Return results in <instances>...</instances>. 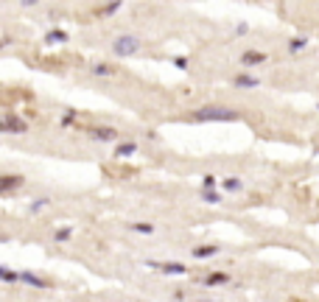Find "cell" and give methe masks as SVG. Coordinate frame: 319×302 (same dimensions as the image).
<instances>
[{
	"instance_id": "cell-10",
	"label": "cell",
	"mask_w": 319,
	"mask_h": 302,
	"mask_svg": "<svg viewBox=\"0 0 319 302\" xmlns=\"http://www.w3.org/2000/svg\"><path fill=\"white\" fill-rule=\"evenodd\" d=\"M17 283H25V285H34V288H48V280L39 277V274L34 272H17Z\"/></svg>"
},
{
	"instance_id": "cell-19",
	"label": "cell",
	"mask_w": 319,
	"mask_h": 302,
	"mask_svg": "<svg viewBox=\"0 0 319 302\" xmlns=\"http://www.w3.org/2000/svg\"><path fill=\"white\" fill-rule=\"evenodd\" d=\"M70 238H73V227H62V230L54 232V241L56 243H67Z\"/></svg>"
},
{
	"instance_id": "cell-9",
	"label": "cell",
	"mask_w": 319,
	"mask_h": 302,
	"mask_svg": "<svg viewBox=\"0 0 319 302\" xmlns=\"http://www.w3.org/2000/svg\"><path fill=\"white\" fill-rule=\"evenodd\" d=\"M138 148L140 145L134 143V140H121V143L115 145V151H112V157L115 160H123V157H132V154H138Z\"/></svg>"
},
{
	"instance_id": "cell-12",
	"label": "cell",
	"mask_w": 319,
	"mask_h": 302,
	"mask_svg": "<svg viewBox=\"0 0 319 302\" xmlns=\"http://www.w3.org/2000/svg\"><path fill=\"white\" fill-rule=\"evenodd\" d=\"M90 73L93 76H101V79H109V76H118V67L109 65V62H93Z\"/></svg>"
},
{
	"instance_id": "cell-14",
	"label": "cell",
	"mask_w": 319,
	"mask_h": 302,
	"mask_svg": "<svg viewBox=\"0 0 319 302\" xmlns=\"http://www.w3.org/2000/svg\"><path fill=\"white\" fill-rule=\"evenodd\" d=\"M151 266H157L165 274H188V266H182V263H151Z\"/></svg>"
},
{
	"instance_id": "cell-23",
	"label": "cell",
	"mask_w": 319,
	"mask_h": 302,
	"mask_svg": "<svg viewBox=\"0 0 319 302\" xmlns=\"http://www.w3.org/2000/svg\"><path fill=\"white\" fill-rule=\"evenodd\" d=\"M202 185H205V187H216V176H213V174H207L205 179H202Z\"/></svg>"
},
{
	"instance_id": "cell-25",
	"label": "cell",
	"mask_w": 319,
	"mask_h": 302,
	"mask_svg": "<svg viewBox=\"0 0 319 302\" xmlns=\"http://www.w3.org/2000/svg\"><path fill=\"white\" fill-rule=\"evenodd\" d=\"M20 6H23V9H31V6H39V0H20Z\"/></svg>"
},
{
	"instance_id": "cell-13",
	"label": "cell",
	"mask_w": 319,
	"mask_h": 302,
	"mask_svg": "<svg viewBox=\"0 0 319 302\" xmlns=\"http://www.w3.org/2000/svg\"><path fill=\"white\" fill-rule=\"evenodd\" d=\"M121 6H123L121 0H109V3H104V6H98L96 12H93V14H96L98 20H107V17H112V14L118 12V9H121Z\"/></svg>"
},
{
	"instance_id": "cell-20",
	"label": "cell",
	"mask_w": 319,
	"mask_h": 302,
	"mask_svg": "<svg viewBox=\"0 0 319 302\" xmlns=\"http://www.w3.org/2000/svg\"><path fill=\"white\" fill-rule=\"evenodd\" d=\"M305 45H308V39H305V36H294V39L289 42V51H291V54H297V51H302Z\"/></svg>"
},
{
	"instance_id": "cell-24",
	"label": "cell",
	"mask_w": 319,
	"mask_h": 302,
	"mask_svg": "<svg viewBox=\"0 0 319 302\" xmlns=\"http://www.w3.org/2000/svg\"><path fill=\"white\" fill-rule=\"evenodd\" d=\"M174 65L179 67V70H185V67H188V59H185V56H176V59H174Z\"/></svg>"
},
{
	"instance_id": "cell-17",
	"label": "cell",
	"mask_w": 319,
	"mask_h": 302,
	"mask_svg": "<svg viewBox=\"0 0 319 302\" xmlns=\"http://www.w3.org/2000/svg\"><path fill=\"white\" fill-rule=\"evenodd\" d=\"M129 230H132V232H140V235H154V224H149V221H134V224H129Z\"/></svg>"
},
{
	"instance_id": "cell-11",
	"label": "cell",
	"mask_w": 319,
	"mask_h": 302,
	"mask_svg": "<svg viewBox=\"0 0 319 302\" xmlns=\"http://www.w3.org/2000/svg\"><path fill=\"white\" fill-rule=\"evenodd\" d=\"M227 283H233V277L227 272H210L202 277V285H210V288H218V285H227Z\"/></svg>"
},
{
	"instance_id": "cell-22",
	"label": "cell",
	"mask_w": 319,
	"mask_h": 302,
	"mask_svg": "<svg viewBox=\"0 0 319 302\" xmlns=\"http://www.w3.org/2000/svg\"><path fill=\"white\" fill-rule=\"evenodd\" d=\"M48 205H51V199H36V202H31V205H28V210L31 213H39V210H45Z\"/></svg>"
},
{
	"instance_id": "cell-15",
	"label": "cell",
	"mask_w": 319,
	"mask_h": 302,
	"mask_svg": "<svg viewBox=\"0 0 319 302\" xmlns=\"http://www.w3.org/2000/svg\"><path fill=\"white\" fill-rule=\"evenodd\" d=\"M70 36H67V31L62 28H51L48 34H45V45H54V42H67Z\"/></svg>"
},
{
	"instance_id": "cell-8",
	"label": "cell",
	"mask_w": 319,
	"mask_h": 302,
	"mask_svg": "<svg viewBox=\"0 0 319 302\" xmlns=\"http://www.w3.org/2000/svg\"><path fill=\"white\" fill-rule=\"evenodd\" d=\"M218 252H221V246H218V243H199V246H193V249H191V255H193L196 260L216 258Z\"/></svg>"
},
{
	"instance_id": "cell-1",
	"label": "cell",
	"mask_w": 319,
	"mask_h": 302,
	"mask_svg": "<svg viewBox=\"0 0 319 302\" xmlns=\"http://www.w3.org/2000/svg\"><path fill=\"white\" fill-rule=\"evenodd\" d=\"M188 121H196V123H233V121H241V112L238 109H230L221 107V104H205V107L193 109Z\"/></svg>"
},
{
	"instance_id": "cell-3",
	"label": "cell",
	"mask_w": 319,
	"mask_h": 302,
	"mask_svg": "<svg viewBox=\"0 0 319 302\" xmlns=\"http://www.w3.org/2000/svg\"><path fill=\"white\" fill-rule=\"evenodd\" d=\"M28 132V121L17 115H3L0 118V134H25Z\"/></svg>"
},
{
	"instance_id": "cell-5",
	"label": "cell",
	"mask_w": 319,
	"mask_h": 302,
	"mask_svg": "<svg viewBox=\"0 0 319 302\" xmlns=\"http://www.w3.org/2000/svg\"><path fill=\"white\" fill-rule=\"evenodd\" d=\"M81 129H84L93 140H98V143H112V140H118V129L115 126H81Z\"/></svg>"
},
{
	"instance_id": "cell-18",
	"label": "cell",
	"mask_w": 319,
	"mask_h": 302,
	"mask_svg": "<svg viewBox=\"0 0 319 302\" xmlns=\"http://www.w3.org/2000/svg\"><path fill=\"white\" fill-rule=\"evenodd\" d=\"M241 187H244V182L238 179V176H227V179H224V190H227V193H238Z\"/></svg>"
},
{
	"instance_id": "cell-16",
	"label": "cell",
	"mask_w": 319,
	"mask_h": 302,
	"mask_svg": "<svg viewBox=\"0 0 319 302\" xmlns=\"http://www.w3.org/2000/svg\"><path fill=\"white\" fill-rule=\"evenodd\" d=\"M202 202H207V205H221V199L224 196L221 193H216V187H202Z\"/></svg>"
},
{
	"instance_id": "cell-4",
	"label": "cell",
	"mask_w": 319,
	"mask_h": 302,
	"mask_svg": "<svg viewBox=\"0 0 319 302\" xmlns=\"http://www.w3.org/2000/svg\"><path fill=\"white\" fill-rule=\"evenodd\" d=\"M25 185L23 174H0V196H12Z\"/></svg>"
},
{
	"instance_id": "cell-6",
	"label": "cell",
	"mask_w": 319,
	"mask_h": 302,
	"mask_svg": "<svg viewBox=\"0 0 319 302\" xmlns=\"http://www.w3.org/2000/svg\"><path fill=\"white\" fill-rule=\"evenodd\" d=\"M238 62H241V67H260L269 62V54H263V51H244L238 56Z\"/></svg>"
},
{
	"instance_id": "cell-21",
	"label": "cell",
	"mask_w": 319,
	"mask_h": 302,
	"mask_svg": "<svg viewBox=\"0 0 319 302\" xmlns=\"http://www.w3.org/2000/svg\"><path fill=\"white\" fill-rule=\"evenodd\" d=\"M0 280H3V283H17V272H12V269H6V266H0Z\"/></svg>"
},
{
	"instance_id": "cell-7",
	"label": "cell",
	"mask_w": 319,
	"mask_h": 302,
	"mask_svg": "<svg viewBox=\"0 0 319 302\" xmlns=\"http://www.w3.org/2000/svg\"><path fill=\"white\" fill-rule=\"evenodd\" d=\"M233 84L238 87V90H255V87H260V79L252 76V73H235Z\"/></svg>"
},
{
	"instance_id": "cell-2",
	"label": "cell",
	"mask_w": 319,
	"mask_h": 302,
	"mask_svg": "<svg viewBox=\"0 0 319 302\" xmlns=\"http://www.w3.org/2000/svg\"><path fill=\"white\" fill-rule=\"evenodd\" d=\"M140 51H143V39L134 36V34H121L112 42V54L118 56V59H129V56L140 54Z\"/></svg>"
}]
</instances>
